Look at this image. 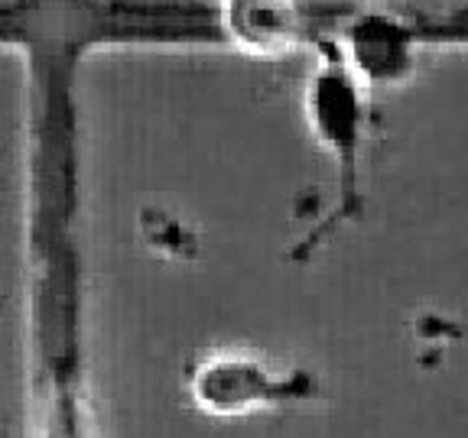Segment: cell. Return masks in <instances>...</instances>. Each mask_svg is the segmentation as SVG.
I'll use <instances>...</instances> for the list:
<instances>
[{"label":"cell","instance_id":"2","mask_svg":"<svg viewBox=\"0 0 468 438\" xmlns=\"http://www.w3.org/2000/svg\"><path fill=\"white\" fill-rule=\"evenodd\" d=\"M192 400L218 419L250 416L257 409L313 396V377L296 367L267 364L244 350H212L189 370Z\"/></svg>","mask_w":468,"mask_h":438},{"label":"cell","instance_id":"4","mask_svg":"<svg viewBox=\"0 0 468 438\" xmlns=\"http://www.w3.org/2000/svg\"><path fill=\"white\" fill-rule=\"evenodd\" d=\"M221 39L244 56L280 58L292 52L313 29V4L306 0H221Z\"/></svg>","mask_w":468,"mask_h":438},{"label":"cell","instance_id":"1","mask_svg":"<svg viewBox=\"0 0 468 438\" xmlns=\"http://www.w3.org/2000/svg\"><path fill=\"white\" fill-rule=\"evenodd\" d=\"M367 85L351 72L332 39H319V66L309 75L306 117L309 130L332 156L342 189V212L358 208V166L365 146Z\"/></svg>","mask_w":468,"mask_h":438},{"label":"cell","instance_id":"3","mask_svg":"<svg viewBox=\"0 0 468 438\" xmlns=\"http://www.w3.org/2000/svg\"><path fill=\"white\" fill-rule=\"evenodd\" d=\"M335 49L367 88L403 85L417 72L420 26L390 7H358L335 26Z\"/></svg>","mask_w":468,"mask_h":438}]
</instances>
